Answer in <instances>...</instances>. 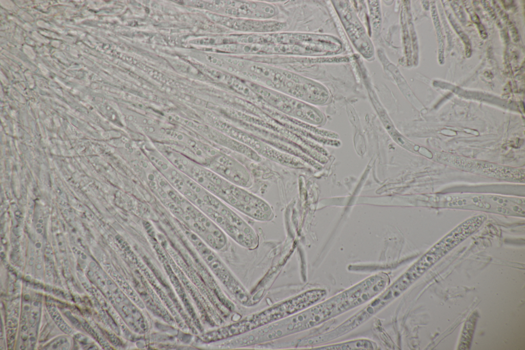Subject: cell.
<instances>
[{
  "instance_id": "ba28073f",
  "label": "cell",
  "mask_w": 525,
  "mask_h": 350,
  "mask_svg": "<svg viewBox=\"0 0 525 350\" xmlns=\"http://www.w3.org/2000/svg\"><path fill=\"white\" fill-rule=\"evenodd\" d=\"M211 169L219 176L244 188L253 184L250 173L242 164L232 157L220 153L211 164Z\"/></svg>"
},
{
  "instance_id": "3957f363",
  "label": "cell",
  "mask_w": 525,
  "mask_h": 350,
  "mask_svg": "<svg viewBox=\"0 0 525 350\" xmlns=\"http://www.w3.org/2000/svg\"><path fill=\"white\" fill-rule=\"evenodd\" d=\"M206 174L205 186L228 205L258 221H270L274 218L273 208L262 199L213 172L207 171Z\"/></svg>"
},
{
  "instance_id": "30bf717a",
  "label": "cell",
  "mask_w": 525,
  "mask_h": 350,
  "mask_svg": "<svg viewBox=\"0 0 525 350\" xmlns=\"http://www.w3.org/2000/svg\"><path fill=\"white\" fill-rule=\"evenodd\" d=\"M341 15L345 28L357 48L364 56L370 57L373 53L372 48L357 20L349 10L345 11Z\"/></svg>"
},
{
  "instance_id": "8992f818",
  "label": "cell",
  "mask_w": 525,
  "mask_h": 350,
  "mask_svg": "<svg viewBox=\"0 0 525 350\" xmlns=\"http://www.w3.org/2000/svg\"><path fill=\"white\" fill-rule=\"evenodd\" d=\"M415 280L407 271L366 307L339 325L346 334L357 327L398 297Z\"/></svg>"
},
{
  "instance_id": "6da1fadb",
  "label": "cell",
  "mask_w": 525,
  "mask_h": 350,
  "mask_svg": "<svg viewBox=\"0 0 525 350\" xmlns=\"http://www.w3.org/2000/svg\"><path fill=\"white\" fill-rule=\"evenodd\" d=\"M326 295L325 289L307 290L237 322L208 332L202 338L206 342H214L243 335L306 309Z\"/></svg>"
},
{
  "instance_id": "7c38bea8",
  "label": "cell",
  "mask_w": 525,
  "mask_h": 350,
  "mask_svg": "<svg viewBox=\"0 0 525 350\" xmlns=\"http://www.w3.org/2000/svg\"><path fill=\"white\" fill-rule=\"evenodd\" d=\"M369 7L370 9L371 16L374 30L377 31L380 26V12L379 4L377 1H369Z\"/></svg>"
},
{
  "instance_id": "277c9868",
  "label": "cell",
  "mask_w": 525,
  "mask_h": 350,
  "mask_svg": "<svg viewBox=\"0 0 525 350\" xmlns=\"http://www.w3.org/2000/svg\"><path fill=\"white\" fill-rule=\"evenodd\" d=\"M201 209L225 233L241 246L254 249L259 244V237L253 228L224 202L205 193Z\"/></svg>"
},
{
  "instance_id": "5b68a950",
  "label": "cell",
  "mask_w": 525,
  "mask_h": 350,
  "mask_svg": "<svg viewBox=\"0 0 525 350\" xmlns=\"http://www.w3.org/2000/svg\"><path fill=\"white\" fill-rule=\"evenodd\" d=\"M486 219V216L479 215L466 220L436 243L411 267L420 276L452 248L477 230Z\"/></svg>"
},
{
  "instance_id": "7a4b0ae2",
  "label": "cell",
  "mask_w": 525,
  "mask_h": 350,
  "mask_svg": "<svg viewBox=\"0 0 525 350\" xmlns=\"http://www.w3.org/2000/svg\"><path fill=\"white\" fill-rule=\"evenodd\" d=\"M325 322L317 304L258 329L241 335L231 341L234 347L256 345L305 331Z\"/></svg>"
},
{
  "instance_id": "8fae6325",
  "label": "cell",
  "mask_w": 525,
  "mask_h": 350,
  "mask_svg": "<svg viewBox=\"0 0 525 350\" xmlns=\"http://www.w3.org/2000/svg\"><path fill=\"white\" fill-rule=\"evenodd\" d=\"M375 343L367 339H358L334 344L326 345L317 349L329 350H351V349H375Z\"/></svg>"
},
{
  "instance_id": "52a82bcc",
  "label": "cell",
  "mask_w": 525,
  "mask_h": 350,
  "mask_svg": "<svg viewBox=\"0 0 525 350\" xmlns=\"http://www.w3.org/2000/svg\"><path fill=\"white\" fill-rule=\"evenodd\" d=\"M203 258L226 288L240 303L246 304L249 296L242 285L218 257L200 241L197 243Z\"/></svg>"
},
{
  "instance_id": "9c48e42d",
  "label": "cell",
  "mask_w": 525,
  "mask_h": 350,
  "mask_svg": "<svg viewBox=\"0 0 525 350\" xmlns=\"http://www.w3.org/2000/svg\"><path fill=\"white\" fill-rule=\"evenodd\" d=\"M264 95L271 104L292 116L313 124H319L323 120L321 113L314 107L300 101L268 91Z\"/></svg>"
}]
</instances>
